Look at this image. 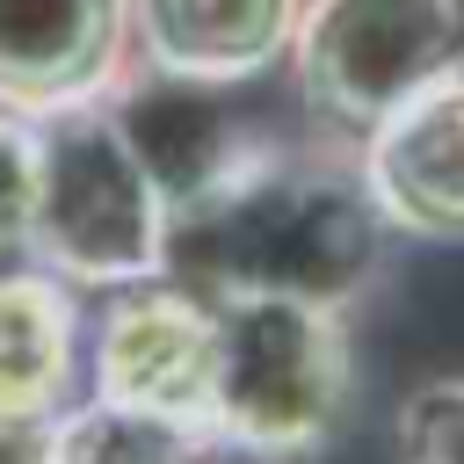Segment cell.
I'll return each mask as SVG.
<instances>
[{"label":"cell","instance_id":"cell-8","mask_svg":"<svg viewBox=\"0 0 464 464\" xmlns=\"http://www.w3.org/2000/svg\"><path fill=\"white\" fill-rule=\"evenodd\" d=\"M130 72V0H0V109L58 116Z\"/></svg>","mask_w":464,"mask_h":464},{"label":"cell","instance_id":"cell-2","mask_svg":"<svg viewBox=\"0 0 464 464\" xmlns=\"http://www.w3.org/2000/svg\"><path fill=\"white\" fill-rule=\"evenodd\" d=\"M210 319H218L210 442L261 464L319 457L355 384L348 319L334 304H304L276 290H218Z\"/></svg>","mask_w":464,"mask_h":464},{"label":"cell","instance_id":"cell-7","mask_svg":"<svg viewBox=\"0 0 464 464\" xmlns=\"http://www.w3.org/2000/svg\"><path fill=\"white\" fill-rule=\"evenodd\" d=\"M355 160L392 239L464 246V58L406 94L355 145Z\"/></svg>","mask_w":464,"mask_h":464},{"label":"cell","instance_id":"cell-5","mask_svg":"<svg viewBox=\"0 0 464 464\" xmlns=\"http://www.w3.org/2000/svg\"><path fill=\"white\" fill-rule=\"evenodd\" d=\"M210 377H218V319L203 290L130 283L94 326V392L116 406L167 413L210 435ZM218 450V442H210Z\"/></svg>","mask_w":464,"mask_h":464},{"label":"cell","instance_id":"cell-6","mask_svg":"<svg viewBox=\"0 0 464 464\" xmlns=\"http://www.w3.org/2000/svg\"><path fill=\"white\" fill-rule=\"evenodd\" d=\"M109 116L123 123L130 152L145 160L160 203H167V232L203 210L246 160H254V130L225 109V87H196V80H174V72H152L130 58V72L102 94Z\"/></svg>","mask_w":464,"mask_h":464},{"label":"cell","instance_id":"cell-1","mask_svg":"<svg viewBox=\"0 0 464 464\" xmlns=\"http://www.w3.org/2000/svg\"><path fill=\"white\" fill-rule=\"evenodd\" d=\"M392 225L362 181L355 145H276L167 232V268H196L203 297L218 290H276L304 304L348 312L384 268Z\"/></svg>","mask_w":464,"mask_h":464},{"label":"cell","instance_id":"cell-14","mask_svg":"<svg viewBox=\"0 0 464 464\" xmlns=\"http://www.w3.org/2000/svg\"><path fill=\"white\" fill-rule=\"evenodd\" d=\"M51 428L58 420H14V413H0V464H51Z\"/></svg>","mask_w":464,"mask_h":464},{"label":"cell","instance_id":"cell-13","mask_svg":"<svg viewBox=\"0 0 464 464\" xmlns=\"http://www.w3.org/2000/svg\"><path fill=\"white\" fill-rule=\"evenodd\" d=\"M36 225V123L0 109V268L29 254Z\"/></svg>","mask_w":464,"mask_h":464},{"label":"cell","instance_id":"cell-4","mask_svg":"<svg viewBox=\"0 0 464 464\" xmlns=\"http://www.w3.org/2000/svg\"><path fill=\"white\" fill-rule=\"evenodd\" d=\"M464 58V0H304L290 80L304 116L362 145L406 94Z\"/></svg>","mask_w":464,"mask_h":464},{"label":"cell","instance_id":"cell-9","mask_svg":"<svg viewBox=\"0 0 464 464\" xmlns=\"http://www.w3.org/2000/svg\"><path fill=\"white\" fill-rule=\"evenodd\" d=\"M304 0H130V58L196 87H239L290 58Z\"/></svg>","mask_w":464,"mask_h":464},{"label":"cell","instance_id":"cell-10","mask_svg":"<svg viewBox=\"0 0 464 464\" xmlns=\"http://www.w3.org/2000/svg\"><path fill=\"white\" fill-rule=\"evenodd\" d=\"M80 312L51 268H0V413L58 420L72 406Z\"/></svg>","mask_w":464,"mask_h":464},{"label":"cell","instance_id":"cell-11","mask_svg":"<svg viewBox=\"0 0 464 464\" xmlns=\"http://www.w3.org/2000/svg\"><path fill=\"white\" fill-rule=\"evenodd\" d=\"M210 435L145 413V406H116V399H80L58 413L51 428V464H203Z\"/></svg>","mask_w":464,"mask_h":464},{"label":"cell","instance_id":"cell-12","mask_svg":"<svg viewBox=\"0 0 464 464\" xmlns=\"http://www.w3.org/2000/svg\"><path fill=\"white\" fill-rule=\"evenodd\" d=\"M399 464H464V377H435L399 406Z\"/></svg>","mask_w":464,"mask_h":464},{"label":"cell","instance_id":"cell-3","mask_svg":"<svg viewBox=\"0 0 464 464\" xmlns=\"http://www.w3.org/2000/svg\"><path fill=\"white\" fill-rule=\"evenodd\" d=\"M29 261L58 283L130 290L167 276V203L130 152L109 102H80L36 123V225Z\"/></svg>","mask_w":464,"mask_h":464}]
</instances>
